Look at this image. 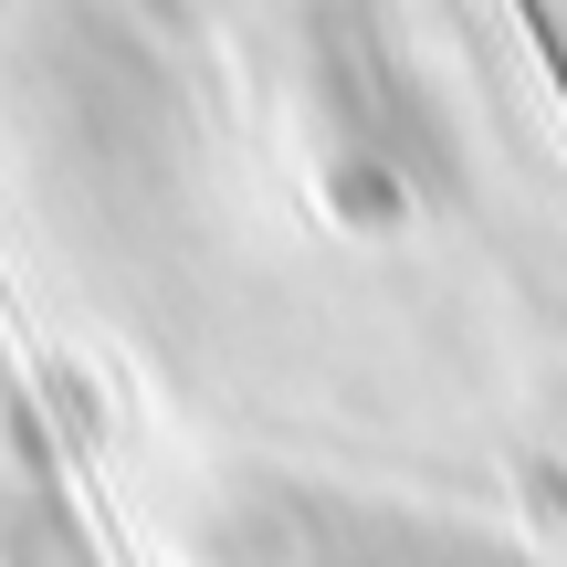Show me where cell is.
I'll return each mask as SVG.
<instances>
[{
	"label": "cell",
	"instance_id": "cell-1",
	"mask_svg": "<svg viewBox=\"0 0 567 567\" xmlns=\"http://www.w3.org/2000/svg\"><path fill=\"white\" fill-rule=\"evenodd\" d=\"M243 567H515L494 536L442 526V515H400V505H358V494H252L243 536H231Z\"/></svg>",
	"mask_w": 567,
	"mask_h": 567
}]
</instances>
